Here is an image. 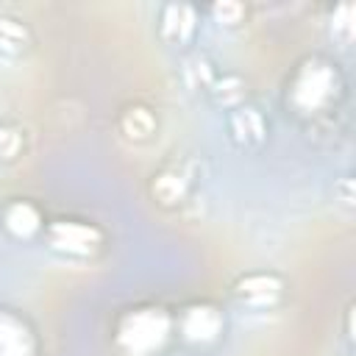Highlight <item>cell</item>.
Wrapping results in <instances>:
<instances>
[{"label":"cell","instance_id":"obj_1","mask_svg":"<svg viewBox=\"0 0 356 356\" xmlns=\"http://www.w3.org/2000/svg\"><path fill=\"white\" fill-rule=\"evenodd\" d=\"M342 92V75L334 61L325 56L303 58L286 86V103L298 114H320L328 111Z\"/></svg>","mask_w":356,"mask_h":356},{"label":"cell","instance_id":"obj_2","mask_svg":"<svg viewBox=\"0 0 356 356\" xmlns=\"http://www.w3.org/2000/svg\"><path fill=\"white\" fill-rule=\"evenodd\" d=\"M175 328V317L161 306L128 309L114 328V345L125 356H153L159 353Z\"/></svg>","mask_w":356,"mask_h":356},{"label":"cell","instance_id":"obj_3","mask_svg":"<svg viewBox=\"0 0 356 356\" xmlns=\"http://www.w3.org/2000/svg\"><path fill=\"white\" fill-rule=\"evenodd\" d=\"M50 250L72 259H89L103 248V231L86 220H53L42 231Z\"/></svg>","mask_w":356,"mask_h":356},{"label":"cell","instance_id":"obj_4","mask_svg":"<svg viewBox=\"0 0 356 356\" xmlns=\"http://www.w3.org/2000/svg\"><path fill=\"white\" fill-rule=\"evenodd\" d=\"M175 328L189 345H211L225 331V317L214 303H189L178 317Z\"/></svg>","mask_w":356,"mask_h":356},{"label":"cell","instance_id":"obj_5","mask_svg":"<svg viewBox=\"0 0 356 356\" xmlns=\"http://www.w3.org/2000/svg\"><path fill=\"white\" fill-rule=\"evenodd\" d=\"M200 28L197 8L189 3H164L159 11V36L170 47H186L195 42Z\"/></svg>","mask_w":356,"mask_h":356},{"label":"cell","instance_id":"obj_6","mask_svg":"<svg viewBox=\"0 0 356 356\" xmlns=\"http://www.w3.org/2000/svg\"><path fill=\"white\" fill-rule=\"evenodd\" d=\"M234 295L239 303L250 306V309H270L281 300L284 295V281L278 273H267V270H259V273H245L236 278L234 284Z\"/></svg>","mask_w":356,"mask_h":356},{"label":"cell","instance_id":"obj_7","mask_svg":"<svg viewBox=\"0 0 356 356\" xmlns=\"http://www.w3.org/2000/svg\"><path fill=\"white\" fill-rule=\"evenodd\" d=\"M228 134L239 147H256L267 136V120L256 106L239 103L228 111Z\"/></svg>","mask_w":356,"mask_h":356},{"label":"cell","instance_id":"obj_8","mask_svg":"<svg viewBox=\"0 0 356 356\" xmlns=\"http://www.w3.org/2000/svg\"><path fill=\"white\" fill-rule=\"evenodd\" d=\"M0 356H36V337L31 325L6 309H0Z\"/></svg>","mask_w":356,"mask_h":356},{"label":"cell","instance_id":"obj_9","mask_svg":"<svg viewBox=\"0 0 356 356\" xmlns=\"http://www.w3.org/2000/svg\"><path fill=\"white\" fill-rule=\"evenodd\" d=\"M0 222L8 231V236H14V239H33L47 225L42 220V211L31 200H11V203H6L3 211H0Z\"/></svg>","mask_w":356,"mask_h":356},{"label":"cell","instance_id":"obj_10","mask_svg":"<svg viewBox=\"0 0 356 356\" xmlns=\"http://www.w3.org/2000/svg\"><path fill=\"white\" fill-rule=\"evenodd\" d=\"M156 125H159V120H156L153 108H147L142 103L122 108V114L117 120V128L128 142H147L156 134Z\"/></svg>","mask_w":356,"mask_h":356},{"label":"cell","instance_id":"obj_11","mask_svg":"<svg viewBox=\"0 0 356 356\" xmlns=\"http://www.w3.org/2000/svg\"><path fill=\"white\" fill-rule=\"evenodd\" d=\"M150 192H153V197H156L161 206H178V203H184L186 195H189V178H186L178 167H164L161 172L153 175Z\"/></svg>","mask_w":356,"mask_h":356},{"label":"cell","instance_id":"obj_12","mask_svg":"<svg viewBox=\"0 0 356 356\" xmlns=\"http://www.w3.org/2000/svg\"><path fill=\"white\" fill-rule=\"evenodd\" d=\"M31 31L22 19L0 14V56L3 58H17L31 47Z\"/></svg>","mask_w":356,"mask_h":356},{"label":"cell","instance_id":"obj_13","mask_svg":"<svg viewBox=\"0 0 356 356\" xmlns=\"http://www.w3.org/2000/svg\"><path fill=\"white\" fill-rule=\"evenodd\" d=\"M209 95L214 97V103L225 106V108H234L239 103H245V83L239 75H217Z\"/></svg>","mask_w":356,"mask_h":356},{"label":"cell","instance_id":"obj_14","mask_svg":"<svg viewBox=\"0 0 356 356\" xmlns=\"http://www.w3.org/2000/svg\"><path fill=\"white\" fill-rule=\"evenodd\" d=\"M184 75H186V83H189L192 89H203V92H209V89H211V83H214V78H217V72H214L211 61H209V58H203V56L192 58V61L186 64Z\"/></svg>","mask_w":356,"mask_h":356},{"label":"cell","instance_id":"obj_15","mask_svg":"<svg viewBox=\"0 0 356 356\" xmlns=\"http://www.w3.org/2000/svg\"><path fill=\"white\" fill-rule=\"evenodd\" d=\"M19 150H22V134H19V128L0 125V159L3 161H11V159L19 156Z\"/></svg>","mask_w":356,"mask_h":356},{"label":"cell","instance_id":"obj_16","mask_svg":"<svg viewBox=\"0 0 356 356\" xmlns=\"http://www.w3.org/2000/svg\"><path fill=\"white\" fill-rule=\"evenodd\" d=\"M209 11H211V17H214L220 25H239L242 17H245V6H242V3H231V0L214 3Z\"/></svg>","mask_w":356,"mask_h":356}]
</instances>
